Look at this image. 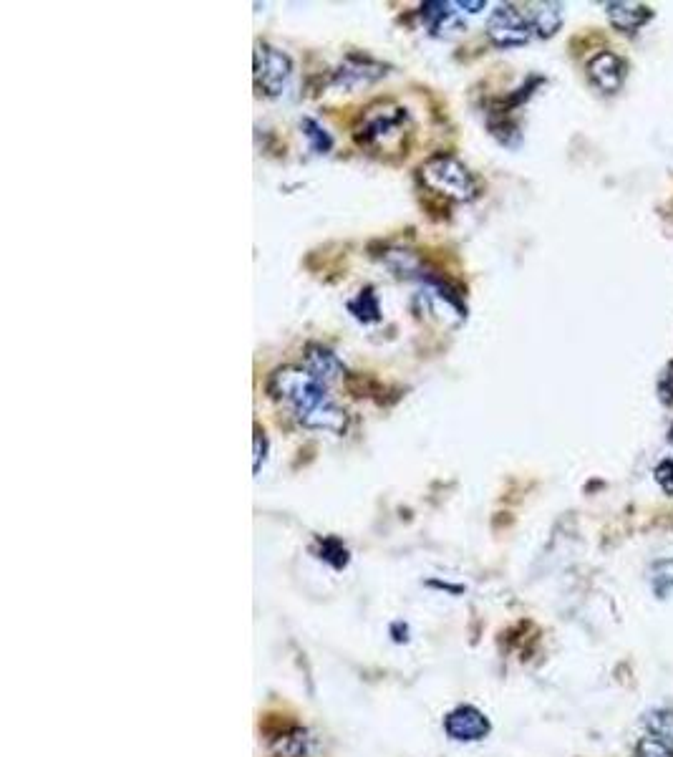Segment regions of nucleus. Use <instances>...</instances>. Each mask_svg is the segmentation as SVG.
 Listing matches in <instances>:
<instances>
[{"instance_id": "f8f14e48", "label": "nucleus", "mask_w": 673, "mask_h": 757, "mask_svg": "<svg viewBox=\"0 0 673 757\" xmlns=\"http://www.w3.org/2000/svg\"><path fill=\"white\" fill-rule=\"evenodd\" d=\"M643 727H646L648 735L658 737V740L673 745V707L658 705L651 710L643 712Z\"/></svg>"}, {"instance_id": "dca6fc26", "label": "nucleus", "mask_w": 673, "mask_h": 757, "mask_svg": "<svg viewBox=\"0 0 673 757\" xmlns=\"http://www.w3.org/2000/svg\"><path fill=\"white\" fill-rule=\"evenodd\" d=\"M633 757H673V745L643 732L633 745Z\"/></svg>"}, {"instance_id": "423d86ee", "label": "nucleus", "mask_w": 673, "mask_h": 757, "mask_svg": "<svg viewBox=\"0 0 673 757\" xmlns=\"http://www.w3.org/2000/svg\"><path fill=\"white\" fill-rule=\"evenodd\" d=\"M444 732L454 742H482L492 732V722L479 707L459 705L444 717Z\"/></svg>"}, {"instance_id": "9b49d317", "label": "nucleus", "mask_w": 673, "mask_h": 757, "mask_svg": "<svg viewBox=\"0 0 673 757\" xmlns=\"http://www.w3.org/2000/svg\"><path fill=\"white\" fill-rule=\"evenodd\" d=\"M530 8L532 11L527 13V18H530L535 36L550 38L560 31V26H563V6L560 3H535Z\"/></svg>"}, {"instance_id": "39448f33", "label": "nucleus", "mask_w": 673, "mask_h": 757, "mask_svg": "<svg viewBox=\"0 0 673 757\" xmlns=\"http://www.w3.org/2000/svg\"><path fill=\"white\" fill-rule=\"evenodd\" d=\"M290 76H293V64H290L288 53L278 51L268 43L255 46V84L263 94L280 96L288 86Z\"/></svg>"}, {"instance_id": "4468645a", "label": "nucleus", "mask_w": 673, "mask_h": 757, "mask_svg": "<svg viewBox=\"0 0 673 757\" xmlns=\"http://www.w3.org/2000/svg\"><path fill=\"white\" fill-rule=\"evenodd\" d=\"M348 311L353 313V316L358 318V321L363 323H374L379 321L381 311H379V301H376L374 291L371 288H366V291L358 293L356 298H353L351 303H348Z\"/></svg>"}, {"instance_id": "1a4fd4ad", "label": "nucleus", "mask_w": 673, "mask_h": 757, "mask_svg": "<svg viewBox=\"0 0 673 757\" xmlns=\"http://www.w3.org/2000/svg\"><path fill=\"white\" fill-rule=\"evenodd\" d=\"M605 11H608L610 23L623 33L638 31L653 16L646 6H638V3H605Z\"/></svg>"}, {"instance_id": "6e6552de", "label": "nucleus", "mask_w": 673, "mask_h": 757, "mask_svg": "<svg viewBox=\"0 0 673 757\" xmlns=\"http://www.w3.org/2000/svg\"><path fill=\"white\" fill-rule=\"evenodd\" d=\"M303 369L311 376H316L318 382H323L326 387L328 384L338 382V379L346 374V366L341 364V359H338L333 351L323 349V346H311V349L305 351Z\"/></svg>"}, {"instance_id": "f03ea898", "label": "nucleus", "mask_w": 673, "mask_h": 757, "mask_svg": "<svg viewBox=\"0 0 673 757\" xmlns=\"http://www.w3.org/2000/svg\"><path fill=\"white\" fill-rule=\"evenodd\" d=\"M421 182L437 195L447 197L454 202H469L477 197L479 185L469 167L459 162L454 154H434L421 165L419 170Z\"/></svg>"}, {"instance_id": "9d476101", "label": "nucleus", "mask_w": 673, "mask_h": 757, "mask_svg": "<svg viewBox=\"0 0 673 757\" xmlns=\"http://www.w3.org/2000/svg\"><path fill=\"white\" fill-rule=\"evenodd\" d=\"M454 3H444V0H432V3H424L421 6V18L426 21V26L432 28V33L444 36V33L454 31L459 26V11H454Z\"/></svg>"}, {"instance_id": "f3484780", "label": "nucleus", "mask_w": 673, "mask_h": 757, "mask_svg": "<svg viewBox=\"0 0 673 757\" xmlns=\"http://www.w3.org/2000/svg\"><path fill=\"white\" fill-rule=\"evenodd\" d=\"M653 475H656V482L661 485L663 493L673 495V460L658 462L656 470H653Z\"/></svg>"}, {"instance_id": "20e7f679", "label": "nucleus", "mask_w": 673, "mask_h": 757, "mask_svg": "<svg viewBox=\"0 0 673 757\" xmlns=\"http://www.w3.org/2000/svg\"><path fill=\"white\" fill-rule=\"evenodd\" d=\"M487 36L495 46L517 48L530 43L535 31H532L530 18H527L525 11H520V6H515V3H502V6H497L495 11L489 13Z\"/></svg>"}, {"instance_id": "ddd939ff", "label": "nucleus", "mask_w": 673, "mask_h": 757, "mask_svg": "<svg viewBox=\"0 0 673 757\" xmlns=\"http://www.w3.org/2000/svg\"><path fill=\"white\" fill-rule=\"evenodd\" d=\"M651 588L658 599H666L668 593H673V558H661L651 566Z\"/></svg>"}, {"instance_id": "6ab92c4d", "label": "nucleus", "mask_w": 673, "mask_h": 757, "mask_svg": "<svg viewBox=\"0 0 673 757\" xmlns=\"http://www.w3.org/2000/svg\"><path fill=\"white\" fill-rule=\"evenodd\" d=\"M253 445H255V462H253V470H255V475H258V472H260V465H263V460H265V452H268V440H265V432H260V429H255V440H253Z\"/></svg>"}, {"instance_id": "f257e3e1", "label": "nucleus", "mask_w": 673, "mask_h": 757, "mask_svg": "<svg viewBox=\"0 0 673 757\" xmlns=\"http://www.w3.org/2000/svg\"><path fill=\"white\" fill-rule=\"evenodd\" d=\"M268 392L275 402L288 407L303 427L326 429L333 435H341L346 429V412L333 404L326 384L318 382L316 376H311L305 369L283 366V369L273 371L268 379Z\"/></svg>"}, {"instance_id": "a211bd4d", "label": "nucleus", "mask_w": 673, "mask_h": 757, "mask_svg": "<svg viewBox=\"0 0 673 757\" xmlns=\"http://www.w3.org/2000/svg\"><path fill=\"white\" fill-rule=\"evenodd\" d=\"M658 394H661L663 404L673 402V364L668 366V369L661 374V382H658Z\"/></svg>"}, {"instance_id": "2eb2a0df", "label": "nucleus", "mask_w": 673, "mask_h": 757, "mask_svg": "<svg viewBox=\"0 0 673 757\" xmlns=\"http://www.w3.org/2000/svg\"><path fill=\"white\" fill-rule=\"evenodd\" d=\"M300 129H303L305 139H308V144H311V152H316V154L331 152L333 139H331V134L321 127V124L313 122V119H303V122H300Z\"/></svg>"}, {"instance_id": "7ed1b4c3", "label": "nucleus", "mask_w": 673, "mask_h": 757, "mask_svg": "<svg viewBox=\"0 0 673 757\" xmlns=\"http://www.w3.org/2000/svg\"><path fill=\"white\" fill-rule=\"evenodd\" d=\"M409 114L396 104H376L366 109L356 129V142L371 152H389L404 142L409 132Z\"/></svg>"}, {"instance_id": "0eeeda50", "label": "nucleus", "mask_w": 673, "mask_h": 757, "mask_svg": "<svg viewBox=\"0 0 673 757\" xmlns=\"http://www.w3.org/2000/svg\"><path fill=\"white\" fill-rule=\"evenodd\" d=\"M588 76L603 94H616L626 81V64L618 59L616 53L603 51L590 59Z\"/></svg>"}, {"instance_id": "aec40b11", "label": "nucleus", "mask_w": 673, "mask_h": 757, "mask_svg": "<svg viewBox=\"0 0 673 757\" xmlns=\"http://www.w3.org/2000/svg\"><path fill=\"white\" fill-rule=\"evenodd\" d=\"M457 8L459 13H479L487 8V3H484V0H459Z\"/></svg>"}]
</instances>
